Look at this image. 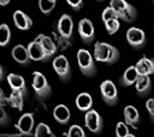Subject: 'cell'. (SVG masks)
Returning a JSON list of instances; mask_svg holds the SVG:
<instances>
[{"instance_id":"cell-22","label":"cell","mask_w":154,"mask_h":137,"mask_svg":"<svg viewBox=\"0 0 154 137\" xmlns=\"http://www.w3.org/2000/svg\"><path fill=\"white\" fill-rule=\"evenodd\" d=\"M124 119H125V124L136 127L140 121V114L137 108H135L134 106H126L124 108Z\"/></svg>"},{"instance_id":"cell-27","label":"cell","mask_w":154,"mask_h":137,"mask_svg":"<svg viewBox=\"0 0 154 137\" xmlns=\"http://www.w3.org/2000/svg\"><path fill=\"white\" fill-rule=\"evenodd\" d=\"M119 26H120L119 19H111V20H108V22L105 23V28H106V30H107V32L109 35L116 34L119 30Z\"/></svg>"},{"instance_id":"cell-26","label":"cell","mask_w":154,"mask_h":137,"mask_svg":"<svg viewBox=\"0 0 154 137\" xmlns=\"http://www.w3.org/2000/svg\"><path fill=\"white\" fill-rule=\"evenodd\" d=\"M55 4H57L55 0H40L38 7L43 14H49L53 11V8L55 7Z\"/></svg>"},{"instance_id":"cell-5","label":"cell","mask_w":154,"mask_h":137,"mask_svg":"<svg viewBox=\"0 0 154 137\" xmlns=\"http://www.w3.org/2000/svg\"><path fill=\"white\" fill-rule=\"evenodd\" d=\"M100 93L103 102L108 106H114L118 102V91L116 84L111 79H106L100 85Z\"/></svg>"},{"instance_id":"cell-10","label":"cell","mask_w":154,"mask_h":137,"mask_svg":"<svg viewBox=\"0 0 154 137\" xmlns=\"http://www.w3.org/2000/svg\"><path fill=\"white\" fill-rule=\"evenodd\" d=\"M6 79H7V83H8L10 88L12 89V91L20 93L24 96L28 95V89H26V85H25V81L22 76L16 75V73H8Z\"/></svg>"},{"instance_id":"cell-7","label":"cell","mask_w":154,"mask_h":137,"mask_svg":"<svg viewBox=\"0 0 154 137\" xmlns=\"http://www.w3.org/2000/svg\"><path fill=\"white\" fill-rule=\"evenodd\" d=\"M84 124H85L87 129L93 133H100L103 127V120H102L101 115L95 109H90L89 112L85 113Z\"/></svg>"},{"instance_id":"cell-29","label":"cell","mask_w":154,"mask_h":137,"mask_svg":"<svg viewBox=\"0 0 154 137\" xmlns=\"http://www.w3.org/2000/svg\"><path fill=\"white\" fill-rule=\"evenodd\" d=\"M128 135H130L129 129H128V124L119 121L117 124V127H116V136L117 137H126Z\"/></svg>"},{"instance_id":"cell-19","label":"cell","mask_w":154,"mask_h":137,"mask_svg":"<svg viewBox=\"0 0 154 137\" xmlns=\"http://www.w3.org/2000/svg\"><path fill=\"white\" fill-rule=\"evenodd\" d=\"M53 117L59 124L65 125L70 121V118H71L70 109L65 105H58L53 109Z\"/></svg>"},{"instance_id":"cell-35","label":"cell","mask_w":154,"mask_h":137,"mask_svg":"<svg viewBox=\"0 0 154 137\" xmlns=\"http://www.w3.org/2000/svg\"><path fill=\"white\" fill-rule=\"evenodd\" d=\"M126 137H136V136H135V135H131V133H130V135H128Z\"/></svg>"},{"instance_id":"cell-34","label":"cell","mask_w":154,"mask_h":137,"mask_svg":"<svg viewBox=\"0 0 154 137\" xmlns=\"http://www.w3.org/2000/svg\"><path fill=\"white\" fill-rule=\"evenodd\" d=\"M6 4H10V0H5V1H0V5H1V6H5Z\"/></svg>"},{"instance_id":"cell-31","label":"cell","mask_w":154,"mask_h":137,"mask_svg":"<svg viewBox=\"0 0 154 137\" xmlns=\"http://www.w3.org/2000/svg\"><path fill=\"white\" fill-rule=\"evenodd\" d=\"M146 108L148 111V114L150 117L152 123H154V99H149L146 102Z\"/></svg>"},{"instance_id":"cell-12","label":"cell","mask_w":154,"mask_h":137,"mask_svg":"<svg viewBox=\"0 0 154 137\" xmlns=\"http://www.w3.org/2000/svg\"><path fill=\"white\" fill-rule=\"evenodd\" d=\"M73 30V22L69 14H63L58 22V31L64 38H71Z\"/></svg>"},{"instance_id":"cell-23","label":"cell","mask_w":154,"mask_h":137,"mask_svg":"<svg viewBox=\"0 0 154 137\" xmlns=\"http://www.w3.org/2000/svg\"><path fill=\"white\" fill-rule=\"evenodd\" d=\"M24 97H25V96H24L23 94L12 91L11 95H10V97H8V101H10L8 103H10L12 107H14V108L22 111V109H23V103H24V101H23Z\"/></svg>"},{"instance_id":"cell-16","label":"cell","mask_w":154,"mask_h":137,"mask_svg":"<svg viewBox=\"0 0 154 137\" xmlns=\"http://www.w3.org/2000/svg\"><path fill=\"white\" fill-rule=\"evenodd\" d=\"M138 77H140V73H138L136 66H129L124 71L123 76L120 77V84L123 87H130L132 84H136Z\"/></svg>"},{"instance_id":"cell-18","label":"cell","mask_w":154,"mask_h":137,"mask_svg":"<svg viewBox=\"0 0 154 137\" xmlns=\"http://www.w3.org/2000/svg\"><path fill=\"white\" fill-rule=\"evenodd\" d=\"M35 40L41 43V46L43 47V49H45V52H46L47 60H49V59L54 55V53L57 52V46H55V43L53 42V40H52L51 37L46 36V35H38Z\"/></svg>"},{"instance_id":"cell-25","label":"cell","mask_w":154,"mask_h":137,"mask_svg":"<svg viewBox=\"0 0 154 137\" xmlns=\"http://www.w3.org/2000/svg\"><path fill=\"white\" fill-rule=\"evenodd\" d=\"M35 137H54L51 127L45 123H40L35 130Z\"/></svg>"},{"instance_id":"cell-11","label":"cell","mask_w":154,"mask_h":137,"mask_svg":"<svg viewBox=\"0 0 154 137\" xmlns=\"http://www.w3.org/2000/svg\"><path fill=\"white\" fill-rule=\"evenodd\" d=\"M28 52H29V55H30V59H31V60L42 61V62H47V61H48L43 47H42L41 43L37 42L36 40H34L32 42L29 43V46H28Z\"/></svg>"},{"instance_id":"cell-21","label":"cell","mask_w":154,"mask_h":137,"mask_svg":"<svg viewBox=\"0 0 154 137\" xmlns=\"http://www.w3.org/2000/svg\"><path fill=\"white\" fill-rule=\"evenodd\" d=\"M93 106V99L90 96V94L88 93H81L79 95H77L76 97V107L79 109V111H83V112H89Z\"/></svg>"},{"instance_id":"cell-2","label":"cell","mask_w":154,"mask_h":137,"mask_svg":"<svg viewBox=\"0 0 154 137\" xmlns=\"http://www.w3.org/2000/svg\"><path fill=\"white\" fill-rule=\"evenodd\" d=\"M109 7H112L116 11V13L118 14V18L122 19L123 22L131 23L137 17V11L135 6H132L131 4L124 0H112L109 2Z\"/></svg>"},{"instance_id":"cell-3","label":"cell","mask_w":154,"mask_h":137,"mask_svg":"<svg viewBox=\"0 0 154 137\" xmlns=\"http://www.w3.org/2000/svg\"><path fill=\"white\" fill-rule=\"evenodd\" d=\"M77 62L79 71L87 77H94L97 73V68L94 61V58L87 49H78L77 52Z\"/></svg>"},{"instance_id":"cell-13","label":"cell","mask_w":154,"mask_h":137,"mask_svg":"<svg viewBox=\"0 0 154 137\" xmlns=\"http://www.w3.org/2000/svg\"><path fill=\"white\" fill-rule=\"evenodd\" d=\"M135 66L140 76H150L154 73V58L143 56L136 62Z\"/></svg>"},{"instance_id":"cell-6","label":"cell","mask_w":154,"mask_h":137,"mask_svg":"<svg viewBox=\"0 0 154 137\" xmlns=\"http://www.w3.org/2000/svg\"><path fill=\"white\" fill-rule=\"evenodd\" d=\"M53 68L61 82L67 83L71 78V67L70 62L64 55H58L53 60Z\"/></svg>"},{"instance_id":"cell-30","label":"cell","mask_w":154,"mask_h":137,"mask_svg":"<svg viewBox=\"0 0 154 137\" xmlns=\"http://www.w3.org/2000/svg\"><path fill=\"white\" fill-rule=\"evenodd\" d=\"M67 137H85V132H84V130H83L81 126H78V125H72V126L69 129Z\"/></svg>"},{"instance_id":"cell-15","label":"cell","mask_w":154,"mask_h":137,"mask_svg":"<svg viewBox=\"0 0 154 137\" xmlns=\"http://www.w3.org/2000/svg\"><path fill=\"white\" fill-rule=\"evenodd\" d=\"M13 23L19 30H28L32 25L31 18L28 14H25L23 11H19V10L14 11V13H13Z\"/></svg>"},{"instance_id":"cell-33","label":"cell","mask_w":154,"mask_h":137,"mask_svg":"<svg viewBox=\"0 0 154 137\" xmlns=\"http://www.w3.org/2000/svg\"><path fill=\"white\" fill-rule=\"evenodd\" d=\"M10 117H7V114H6V112L4 111V109H1V118H0V124L2 125V126H5L7 123H10Z\"/></svg>"},{"instance_id":"cell-17","label":"cell","mask_w":154,"mask_h":137,"mask_svg":"<svg viewBox=\"0 0 154 137\" xmlns=\"http://www.w3.org/2000/svg\"><path fill=\"white\" fill-rule=\"evenodd\" d=\"M16 127L22 133H30L34 127V117L31 113H24L16 124Z\"/></svg>"},{"instance_id":"cell-1","label":"cell","mask_w":154,"mask_h":137,"mask_svg":"<svg viewBox=\"0 0 154 137\" xmlns=\"http://www.w3.org/2000/svg\"><path fill=\"white\" fill-rule=\"evenodd\" d=\"M94 59L100 62L112 65L119 59V50L114 46L106 42H96L94 46Z\"/></svg>"},{"instance_id":"cell-8","label":"cell","mask_w":154,"mask_h":137,"mask_svg":"<svg viewBox=\"0 0 154 137\" xmlns=\"http://www.w3.org/2000/svg\"><path fill=\"white\" fill-rule=\"evenodd\" d=\"M78 34H79L82 41L85 44H90L94 41L95 30H94V25H93L90 19L83 18V19L79 20V23H78Z\"/></svg>"},{"instance_id":"cell-24","label":"cell","mask_w":154,"mask_h":137,"mask_svg":"<svg viewBox=\"0 0 154 137\" xmlns=\"http://www.w3.org/2000/svg\"><path fill=\"white\" fill-rule=\"evenodd\" d=\"M11 41V30L7 24L0 25V46L5 47Z\"/></svg>"},{"instance_id":"cell-9","label":"cell","mask_w":154,"mask_h":137,"mask_svg":"<svg viewBox=\"0 0 154 137\" xmlns=\"http://www.w3.org/2000/svg\"><path fill=\"white\" fill-rule=\"evenodd\" d=\"M126 40L132 48H142L146 44V34L143 30L132 26L126 31Z\"/></svg>"},{"instance_id":"cell-4","label":"cell","mask_w":154,"mask_h":137,"mask_svg":"<svg viewBox=\"0 0 154 137\" xmlns=\"http://www.w3.org/2000/svg\"><path fill=\"white\" fill-rule=\"evenodd\" d=\"M32 89L35 94L42 100L49 97L52 94V88L49 83L47 82L46 77L41 72H37V71L32 73Z\"/></svg>"},{"instance_id":"cell-20","label":"cell","mask_w":154,"mask_h":137,"mask_svg":"<svg viewBox=\"0 0 154 137\" xmlns=\"http://www.w3.org/2000/svg\"><path fill=\"white\" fill-rule=\"evenodd\" d=\"M136 91L140 96H147L152 89V81L149 76H140L136 82Z\"/></svg>"},{"instance_id":"cell-28","label":"cell","mask_w":154,"mask_h":137,"mask_svg":"<svg viewBox=\"0 0 154 137\" xmlns=\"http://www.w3.org/2000/svg\"><path fill=\"white\" fill-rule=\"evenodd\" d=\"M101 18H102V22L106 23L111 19H119L118 18V14L116 13V11L112 8V7H107L102 11V14H101Z\"/></svg>"},{"instance_id":"cell-14","label":"cell","mask_w":154,"mask_h":137,"mask_svg":"<svg viewBox=\"0 0 154 137\" xmlns=\"http://www.w3.org/2000/svg\"><path fill=\"white\" fill-rule=\"evenodd\" d=\"M12 56L20 65H29L30 61H31L30 55H29V52H28V47H24L22 44H17V46L13 47V49H12Z\"/></svg>"},{"instance_id":"cell-32","label":"cell","mask_w":154,"mask_h":137,"mask_svg":"<svg viewBox=\"0 0 154 137\" xmlns=\"http://www.w3.org/2000/svg\"><path fill=\"white\" fill-rule=\"evenodd\" d=\"M67 5H70V7H71L72 10H75V11H79V10L83 7V1H82V0H78V1L73 2V1L67 0Z\"/></svg>"}]
</instances>
